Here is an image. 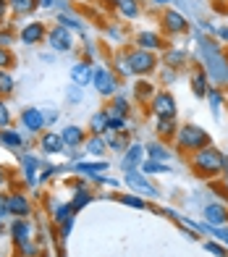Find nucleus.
Listing matches in <instances>:
<instances>
[{
	"mask_svg": "<svg viewBox=\"0 0 228 257\" xmlns=\"http://www.w3.org/2000/svg\"><path fill=\"white\" fill-rule=\"evenodd\" d=\"M92 76H95V71H92V66H89L87 61H79V63L71 66V81L74 84L87 87V84H92Z\"/></svg>",
	"mask_w": 228,
	"mask_h": 257,
	"instance_id": "nucleus-15",
	"label": "nucleus"
},
{
	"mask_svg": "<svg viewBox=\"0 0 228 257\" xmlns=\"http://www.w3.org/2000/svg\"><path fill=\"white\" fill-rule=\"evenodd\" d=\"M223 173H228V158L223 155Z\"/></svg>",
	"mask_w": 228,
	"mask_h": 257,
	"instance_id": "nucleus-54",
	"label": "nucleus"
},
{
	"mask_svg": "<svg viewBox=\"0 0 228 257\" xmlns=\"http://www.w3.org/2000/svg\"><path fill=\"white\" fill-rule=\"evenodd\" d=\"M176 145L181 150H189V153H197V150L202 147H207L210 145V137L204 128L194 126V123H186V126H181L178 132H176Z\"/></svg>",
	"mask_w": 228,
	"mask_h": 257,
	"instance_id": "nucleus-3",
	"label": "nucleus"
},
{
	"mask_svg": "<svg viewBox=\"0 0 228 257\" xmlns=\"http://www.w3.org/2000/svg\"><path fill=\"white\" fill-rule=\"evenodd\" d=\"M71 228H74V218H71V220H66V223H63V236H68V233H71Z\"/></svg>",
	"mask_w": 228,
	"mask_h": 257,
	"instance_id": "nucleus-50",
	"label": "nucleus"
},
{
	"mask_svg": "<svg viewBox=\"0 0 228 257\" xmlns=\"http://www.w3.org/2000/svg\"><path fill=\"white\" fill-rule=\"evenodd\" d=\"M8 6H11V11H14L16 16H27V14H32V11L40 6V0H8Z\"/></svg>",
	"mask_w": 228,
	"mask_h": 257,
	"instance_id": "nucleus-23",
	"label": "nucleus"
},
{
	"mask_svg": "<svg viewBox=\"0 0 228 257\" xmlns=\"http://www.w3.org/2000/svg\"><path fill=\"white\" fill-rule=\"evenodd\" d=\"M32 223L27 218H16L14 223H11V236H14L16 244H24V241H32Z\"/></svg>",
	"mask_w": 228,
	"mask_h": 257,
	"instance_id": "nucleus-17",
	"label": "nucleus"
},
{
	"mask_svg": "<svg viewBox=\"0 0 228 257\" xmlns=\"http://www.w3.org/2000/svg\"><path fill=\"white\" fill-rule=\"evenodd\" d=\"M21 126H24L27 132L37 134L40 128L48 126V115L42 113V108H24V110H21Z\"/></svg>",
	"mask_w": 228,
	"mask_h": 257,
	"instance_id": "nucleus-8",
	"label": "nucleus"
},
{
	"mask_svg": "<svg viewBox=\"0 0 228 257\" xmlns=\"http://www.w3.org/2000/svg\"><path fill=\"white\" fill-rule=\"evenodd\" d=\"M0 145H6L8 150H19L24 145V139H21V134L14 132V128H3V132H0Z\"/></svg>",
	"mask_w": 228,
	"mask_h": 257,
	"instance_id": "nucleus-21",
	"label": "nucleus"
},
{
	"mask_svg": "<svg viewBox=\"0 0 228 257\" xmlns=\"http://www.w3.org/2000/svg\"><path fill=\"white\" fill-rule=\"evenodd\" d=\"M155 3H160V6H165V3H170V0H155Z\"/></svg>",
	"mask_w": 228,
	"mask_h": 257,
	"instance_id": "nucleus-57",
	"label": "nucleus"
},
{
	"mask_svg": "<svg viewBox=\"0 0 228 257\" xmlns=\"http://www.w3.org/2000/svg\"><path fill=\"white\" fill-rule=\"evenodd\" d=\"M105 150H108V142H105V137H102V134H92V137L87 139V153H89V155L100 158Z\"/></svg>",
	"mask_w": 228,
	"mask_h": 257,
	"instance_id": "nucleus-22",
	"label": "nucleus"
},
{
	"mask_svg": "<svg viewBox=\"0 0 228 257\" xmlns=\"http://www.w3.org/2000/svg\"><path fill=\"white\" fill-rule=\"evenodd\" d=\"M204 249H207L210 254H215V257H228V249L220 247V244H215V241H204Z\"/></svg>",
	"mask_w": 228,
	"mask_h": 257,
	"instance_id": "nucleus-42",
	"label": "nucleus"
},
{
	"mask_svg": "<svg viewBox=\"0 0 228 257\" xmlns=\"http://www.w3.org/2000/svg\"><path fill=\"white\" fill-rule=\"evenodd\" d=\"M108 121H110V115L105 110H100L92 115V121H89V128H92V134H105L108 132Z\"/></svg>",
	"mask_w": 228,
	"mask_h": 257,
	"instance_id": "nucleus-27",
	"label": "nucleus"
},
{
	"mask_svg": "<svg viewBox=\"0 0 228 257\" xmlns=\"http://www.w3.org/2000/svg\"><path fill=\"white\" fill-rule=\"evenodd\" d=\"M155 132L160 134V137H165V139H170V137H176V118H157V123H155Z\"/></svg>",
	"mask_w": 228,
	"mask_h": 257,
	"instance_id": "nucleus-26",
	"label": "nucleus"
},
{
	"mask_svg": "<svg viewBox=\"0 0 228 257\" xmlns=\"http://www.w3.org/2000/svg\"><path fill=\"white\" fill-rule=\"evenodd\" d=\"M118 11H121V16H126V19H136L139 16V3H136V0H118Z\"/></svg>",
	"mask_w": 228,
	"mask_h": 257,
	"instance_id": "nucleus-31",
	"label": "nucleus"
},
{
	"mask_svg": "<svg viewBox=\"0 0 228 257\" xmlns=\"http://www.w3.org/2000/svg\"><path fill=\"white\" fill-rule=\"evenodd\" d=\"M163 171H168V166H163L157 160H142L139 166V173H163Z\"/></svg>",
	"mask_w": 228,
	"mask_h": 257,
	"instance_id": "nucleus-36",
	"label": "nucleus"
},
{
	"mask_svg": "<svg viewBox=\"0 0 228 257\" xmlns=\"http://www.w3.org/2000/svg\"><path fill=\"white\" fill-rule=\"evenodd\" d=\"M6 215H11L8 213V197L0 194V218H6Z\"/></svg>",
	"mask_w": 228,
	"mask_h": 257,
	"instance_id": "nucleus-48",
	"label": "nucleus"
},
{
	"mask_svg": "<svg viewBox=\"0 0 228 257\" xmlns=\"http://www.w3.org/2000/svg\"><path fill=\"white\" fill-rule=\"evenodd\" d=\"M76 171L79 173H87V176H97L100 171H108V163H76Z\"/></svg>",
	"mask_w": 228,
	"mask_h": 257,
	"instance_id": "nucleus-30",
	"label": "nucleus"
},
{
	"mask_svg": "<svg viewBox=\"0 0 228 257\" xmlns=\"http://www.w3.org/2000/svg\"><path fill=\"white\" fill-rule=\"evenodd\" d=\"M6 184V173H3V168H0V186Z\"/></svg>",
	"mask_w": 228,
	"mask_h": 257,
	"instance_id": "nucleus-55",
	"label": "nucleus"
},
{
	"mask_svg": "<svg viewBox=\"0 0 228 257\" xmlns=\"http://www.w3.org/2000/svg\"><path fill=\"white\" fill-rule=\"evenodd\" d=\"M134 92H136V97H139V100H144V97L152 95V84H150V81H139V84L134 87Z\"/></svg>",
	"mask_w": 228,
	"mask_h": 257,
	"instance_id": "nucleus-41",
	"label": "nucleus"
},
{
	"mask_svg": "<svg viewBox=\"0 0 228 257\" xmlns=\"http://www.w3.org/2000/svg\"><path fill=\"white\" fill-rule=\"evenodd\" d=\"M11 6H8V0H0V21H3V16H6V11H8Z\"/></svg>",
	"mask_w": 228,
	"mask_h": 257,
	"instance_id": "nucleus-51",
	"label": "nucleus"
},
{
	"mask_svg": "<svg viewBox=\"0 0 228 257\" xmlns=\"http://www.w3.org/2000/svg\"><path fill=\"white\" fill-rule=\"evenodd\" d=\"M136 42H139V48H142V50H150V53L163 48V40L157 37L155 32H142V34H139V40H136Z\"/></svg>",
	"mask_w": 228,
	"mask_h": 257,
	"instance_id": "nucleus-20",
	"label": "nucleus"
},
{
	"mask_svg": "<svg viewBox=\"0 0 228 257\" xmlns=\"http://www.w3.org/2000/svg\"><path fill=\"white\" fill-rule=\"evenodd\" d=\"M16 89V81H14V76H11L6 68H0V97H6V95H11V92Z\"/></svg>",
	"mask_w": 228,
	"mask_h": 257,
	"instance_id": "nucleus-32",
	"label": "nucleus"
},
{
	"mask_svg": "<svg viewBox=\"0 0 228 257\" xmlns=\"http://www.w3.org/2000/svg\"><path fill=\"white\" fill-rule=\"evenodd\" d=\"M121 202L123 205H131V207H144V200H139V197H131V194H126V197H121Z\"/></svg>",
	"mask_w": 228,
	"mask_h": 257,
	"instance_id": "nucleus-46",
	"label": "nucleus"
},
{
	"mask_svg": "<svg viewBox=\"0 0 228 257\" xmlns=\"http://www.w3.org/2000/svg\"><path fill=\"white\" fill-rule=\"evenodd\" d=\"M89 202H92V194H89L87 189H79V192H76V197H74V202H71L74 213H79V210H82L84 205H89Z\"/></svg>",
	"mask_w": 228,
	"mask_h": 257,
	"instance_id": "nucleus-34",
	"label": "nucleus"
},
{
	"mask_svg": "<svg viewBox=\"0 0 228 257\" xmlns=\"http://www.w3.org/2000/svg\"><path fill=\"white\" fill-rule=\"evenodd\" d=\"M218 37H220L223 42H228V27H220V29H218Z\"/></svg>",
	"mask_w": 228,
	"mask_h": 257,
	"instance_id": "nucleus-53",
	"label": "nucleus"
},
{
	"mask_svg": "<svg viewBox=\"0 0 228 257\" xmlns=\"http://www.w3.org/2000/svg\"><path fill=\"white\" fill-rule=\"evenodd\" d=\"M11 123V113H8V108H6V102L0 100V128H6Z\"/></svg>",
	"mask_w": 228,
	"mask_h": 257,
	"instance_id": "nucleus-45",
	"label": "nucleus"
},
{
	"mask_svg": "<svg viewBox=\"0 0 228 257\" xmlns=\"http://www.w3.org/2000/svg\"><path fill=\"white\" fill-rule=\"evenodd\" d=\"M197 58L202 61V71L207 74L215 84H228V58L223 55L218 42L210 40V37H199Z\"/></svg>",
	"mask_w": 228,
	"mask_h": 257,
	"instance_id": "nucleus-1",
	"label": "nucleus"
},
{
	"mask_svg": "<svg viewBox=\"0 0 228 257\" xmlns=\"http://www.w3.org/2000/svg\"><path fill=\"white\" fill-rule=\"evenodd\" d=\"M19 37L24 45H40L45 40V27L40 24V21H32V24H27L24 29L19 32Z\"/></svg>",
	"mask_w": 228,
	"mask_h": 257,
	"instance_id": "nucleus-16",
	"label": "nucleus"
},
{
	"mask_svg": "<svg viewBox=\"0 0 228 257\" xmlns=\"http://www.w3.org/2000/svg\"><path fill=\"white\" fill-rule=\"evenodd\" d=\"M66 97H68V102H82L84 100V92H82V87H79V84H71V87H68V92H66Z\"/></svg>",
	"mask_w": 228,
	"mask_h": 257,
	"instance_id": "nucleus-40",
	"label": "nucleus"
},
{
	"mask_svg": "<svg viewBox=\"0 0 228 257\" xmlns=\"http://www.w3.org/2000/svg\"><path fill=\"white\" fill-rule=\"evenodd\" d=\"M19 252H21V257H34L37 254V247L32 241H24V244H19Z\"/></svg>",
	"mask_w": 228,
	"mask_h": 257,
	"instance_id": "nucleus-44",
	"label": "nucleus"
},
{
	"mask_svg": "<svg viewBox=\"0 0 228 257\" xmlns=\"http://www.w3.org/2000/svg\"><path fill=\"white\" fill-rule=\"evenodd\" d=\"M48 45L55 53H68L74 48V37H71V32H68L63 24H58V27H53L48 32Z\"/></svg>",
	"mask_w": 228,
	"mask_h": 257,
	"instance_id": "nucleus-5",
	"label": "nucleus"
},
{
	"mask_svg": "<svg viewBox=\"0 0 228 257\" xmlns=\"http://www.w3.org/2000/svg\"><path fill=\"white\" fill-rule=\"evenodd\" d=\"M142 160H144V147H142V145H129V150H126V153H123V158H121V168L126 171V173L139 171Z\"/></svg>",
	"mask_w": 228,
	"mask_h": 257,
	"instance_id": "nucleus-10",
	"label": "nucleus"
},
{
	"mask_svg": "<svg viewBox=\"0 0 228 257\" xmlns=\"http://www.w3.org/2000/svg\"><path fill=\"white\" fill-rule=\"evenodd\" d=\"M11 66H14V55L8 53V48H0V68H6V71H8Z\"/></svg>",
	"mask_w": 228,
	"mask_h": 257,
	"instance_id": "nucleus-43",
	"label": "nucleus"
},
{
	"mask_svg": "<svg viewBox=\"0 0 228 257\" xmlns=\"http://www.w3.org/2000/svg\"><path fill=\"white\" fill-rule=\"evenodd\" d=\"M191 87H194V95L197 97H204V95H207V74H204V71H194V74H191Z\"/></svg>",
	"mask_w": 228,
	"mask_h": 257,
	"instance_id": "nucleus-28",
	"label": "nucleus"
},
{
	"mask_svg": "<svg viewBox=\"0 0 228 257\" xmlns=\"http://www.w3.org/2000/svg\"><path fill=\"white\" fill-rule=\"evenodd\" d=\"M40 150H42V153H48V155L63 153V150H66V142H63L61 132H45V134L40 137Z\"/></svg>",
	"mask_w": 228,
	"mask_h": 257,
	"instance_id": "nucleus-12",
	"label": "nucleus"
},
{
	"mask_svg": "<svg viewBox=\"0 0 228 257\" xmlns=\"http://www.w3.org/2000/svg\"><path fill=\"white\" fill-rule=\"evenodd\" d=\"M58 24H63L66 29H76V32H84V24L79 19H74L71 14H61L58 16Z\"/></svg>",
	"mask_w": 228,
	"mask_h": 257,
	"instance_id": "nucleus-35",
	"label": "nucleus"
},
{
	"mask_svg": "<svg viewBox=\"0 0 228 257\" xmlns=\"http://www.w3.org/2000/svg\"><path fill=\"white\" fill-rule=\"evenodd\" d=\"M92 84H95V89L100 92L102 97H113V95H118V81H116V76H113L110 68H105V66L95 68Z\"/></svg>",
	"mask_w": 228,
	"mask_h": 257,
	"instance_id": "nucleus-4",
	"label": "nucleus"
},
{
	"mask_svg": "<svg viewBox=\"0 0 228 257\" xmlns=\"http://www.w3.org/2000/svg\"><path fill=\"white\" fill-rule=\"evenodd\" d=\"M186 61H189L186 50H168V53H165V66L176 68V71H178L181 66H186Z\"/></svg>",
	"mask_w": 228,
	"mask_h": 257,
	"instance_id": "nucleus-24",
	"label": "nucleus"
},
{
	"mask_svg": "<svg viewBox=\"0 0 228 257\" xmlns=\"http://www.w3.org/2000/svg\"><path fill=\"white\" fill-rule=\"evenodd\" d=\"M191 168H194L199 176H218V173H223V155L218 153L215 147H202L194 153V158H191Z\"/></svg>",
	"mask_w": 228,
	"mask_h": 257,
	"instance_id": "nucleus-2",
	"label": "nucleus"
},
{
	"mask_svg": "<svg viewBox=\"0 0 228 257\" xmlns=\"http://www.w3.org/2000/svg\"><path fill=\"white\" fill-rule=\"evenodd\" d=\"M61 137H63V142H66V147H79V145H84L87 142V134L82 132V126H66L63 132H61Z\"/></svg>",
	"mask_w": 228,
	"mask_h": 257,
	"instance_id": "nucleus-18",
	"label": "nucleus"
},
{
	"mask_svg": "<svg viewBox=\"0 0 228 257\" xmlns=\"http://www.w3.org/2000/svg\"><path fill=\"white\" fill-rule=\"evenodd\" d=\"M150 108L157 118H176V100H173V95H168V92H157L150 102Z\"/></svg>",
	"mask_w": 228,
	"mask_h": 257,
	"instance_id": "nucleus-6",
	"label": "nucleus"
},
{
	"mask_svg": "<svg viewBox=\"0 0 228 257\" xmlns=\"http://www.w3.org/2000/svg\"><path fill=\"white\" fill-rule=\"evenodd\" d=\"M108 115H110V113H108ZM108 128H110V132H118V134H126V118H118V115H110Z\"/></svg>",
	"mask_w": 228,
	"mask_h": 257,
	"instance_id": "nucleus-38",
	"label": "nucleus"
},
{
	"mask_svg": "<svg viewBox=\"0 0 228 257\" xmlns=\"http://www.w3.org/2000/svg\"><path fill=\"white\" fill-rule=\"evenodd\" d=\"M126 184H129V189L139 192V194H144V197H155V194H157V189H155V186L144 179V173H139V171L126 173Z\"/></svg>",
	"mask_w": 228,
	"mask_h": 257,
	"instance_id": "nucleus-11",
	"label": "nucleus"
},
{
	"mask_svg": "<svg viewBox=\"0 0 228 257\" xmlns=\"http://www.w3.org/2000/svg\"><path fill=\"white\" fill-rule=\"evenodd\" d=\"M21 168H24V176H27V181L34 186V184H40V179L34 176V173L40 171V160L34 158V155H21Z\"/></svg>",
	"mask_w": 228,
	"mask_h": 257,
	"instance_id": "nucleus-19",
	"label": "nucleus"
},
{
	"mask_svg": "<svg viewBox=\"0 0 228 257\" xmlns=\"http://www.w3.org/2000/svg\"><path fill=\"white\" fill-rule=\"evenodd\" d=\"M74 215H76V213H74L71 205H58V207H55V213H53V220H55L58 226H63L66 220H71Z\"/></svg>",
	"mask_w": 228,
	"mask_h": 257,
	"instance_id": "nucleus-33",
	"label": "nucleus"
},
{
	"mask_svg": "<svg viewBox=\"0 0 228 257\" xmlns=\"http://www.w3.org/2000/svg\"><path fill=\"white\" fill-rule=\"evenodd\" d=\"M163 27L168 34H184L189 29V21L178 14V11H165L163 14Z\"/></svg>",
	"mask_w": 228,
	"mask_h": 257,
	"instance_id": "nucleus-13",
	"label": "nucleus"
},
{
	"mask_svg": "<svg viewBox=\"0 0 228 257\" xmlns=\"http://www.w3.org/2000/svg\"><path fill=\"white\" fill-rule=\"evenodd\" d=\"M110 115H118V118H126V113H129V100L123 97V95H113V105H110Z\"/></svg>",
	"mask_w": 228,
	"mask_h": 257,
	"instance_id": "nucleus-29",
	"label": "nucleus"
},
{
	"mask_svg": "<svg viewBox=\"0 0 228 257\" xmlns=\"http://www.w3.org/2000/svg\"><path fill=\"white\" fill-rule=\"evenodd\" d=\"M129 63H131V68H134V74H150L152 71V68H155V55L150 53V50H131L129 55Z\"/></svg>",
	"mask_w": 228,
	"mask_h": 257,
	"instance_id": "nucleus-7",
	"label": "nucleus"
},
{
	"mask_svg": "<svg viewBox=\"0 0 228 257\" xmlns=\"http://www.w3.org/2000/svg\"><path fill=\"white\" fill-rule=\"evenodd\" d=\"M223 189L228 192V173H225V176H223Z\"/></svg>",
	"mask_w": 228,
	"mask_h": 257,
	"instance_id": "nucleus-56",
	"label": "nucleus"
},
{
	"mask_svg": "<svg viewBox=\"0 0 228 257\" xmlns=\"http://www.w3.org/2000/svg\"><path fill=\"white\" fill-rule=\"evenodd\" d=\"M204 97H207L210 108H212V115H220V110H223V100H225V97H223V92H220L218 87H210Z\"/></svg>",
	"mask_w": 228,
	"mask_h": 257,
	"instance_id": "nucleus-25",
	"label": "nucleus"
},
{
	"mask_svg": "<svg viewBox=\"0 0 228 257\" xmlns=\"http://www.w3.org/2000/svg\"><path fill=\"white\" fill-rule=\"evenodd\" d=\"M202 218L207 226H225L228 223V210L220 202H207L202 207Z\"/></svg>",
	"mask_w": 228,
	"mask_h": 257,
	"instance_id": "nucleus-9",
	"label": "nucleus"
},
{
	"mask_svg": "<svg viewBox=\"0 0 228 257\" xmlns=\"http://www.w3.org/2000/svg\"><path fill=\"white\" fill-rule=\"evenodd\" d=\"M11 40H14V34H11V32H0V48H8Z\"/></svg>",
	"mask_w": 228,
	"mask_h": 257,
	"instance_id": "nucleus-49",
	"label": "nucleus"
},
{
	"mask_svg": "<svg viewBox=\"0 0 228 257\" xmlns=\"http://www.w3.org/2000/svg\"><path fill=\"white\" fill-rule=\"evenodd\" d=\"M40 6L42 8H55V6H58V0H40Z\"/></svg>",
	"mask_w": 228,
	"mask_h": 257,
	"instance_id": "nucleus-52",
	"label": "nucleus"
},
{
	"mask_svg": "<svg viewBox=\"0 0 228 257\" xmlns=\"http://www.w3.org/2000/svg\"><path fill=\"white\" fill-rule=\"evenodd\" d=\"M116 66H118V74H121V76H134V68H131V63H129L126 55H118Z\"/></svg>",
	"mask_w": 228,
	"mask_h": 257,
	"instance_id": "nucleus-39",
	"label": "nucleus"
},
{
	"mask_svg": "<svg viewBox=\"0 0 228 257\" xmlns=\"http://www.w3.org/2000/svg\"><path fill=\"white\" fill-rule=\"evenodd\" d=\"M160 76H163V81H165V84H173V81H176V68H170V66H165Z\"/></svg>",
	"mask_w": 228,
	"mask_h": 257,
	"instance_id": "nucleus-47",
	"label": "nucleus"
},
{
	"mask_svg": "<svg viewBox=\"0 0 228 257\" xmlns=\"http://www.w3.org/2000/svg\"><path fill=\"white\" fill-rule=\"evenodd\" d=\"M8 213L16 215V218H27L32 213V205H29V200L24 194L14 192V194H8Z\"/></svg>",
	"mask_w": 228,
	"mask_h": 257,
	"instance_id": "nucleus-14",
	"label": "nucleus"
},
{
	"mask_svg": "<svg viewBox=\"0 0 228 257\" xmlns=\"http://www.w3.org/2000/svg\"><path fill=\"white\" fill-rule=\"evenodd\" d=\"M147 150H150V160H157V163H168L170 160V153H168V150L163 147V145H152V147H147Z\"/></svg>",
	"mask_w": 228,
	"mask_h": 257,
	"instance_id": "nucleus-37",
	"label": "nucleus"
}]
</instances>
